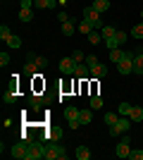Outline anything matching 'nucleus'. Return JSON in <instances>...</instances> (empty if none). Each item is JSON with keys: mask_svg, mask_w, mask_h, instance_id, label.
Here are the masks:
<instances>
[{"mask_svg": "<svg viewBox=\"0 0 143 160\" xmlns=\"http://www.w3.org/2000/svg\"><path fill=\"white\" fill-rule=\"evenodd\" d=\"M81 19H86V22L91 24V27H93V29H98V31H100V29L105 27V24L100 22V12H95V10H93L91 5L81 10Z\"/></svg>", "mask_w": 143, "mask_h": 160, "instance_id": "nucleus-1", "label": "nucleus"}, {"mask_svg": "<svg viewBox=\"0 0 143 160\" xmlns=\"http://www.w3.org/2000/svg\"><path fill=\"white\" fill-rule=\"evenodd\" d=\"M45 158V143L43 141H29V153L24 160H43Z\"/></svg>", "mask_w": 143, "mask_h": 160, "instance_id": "nucleus-2", "label": "nucleus"}, {"mask_svg": "<svg viewBox=\"0 0 143 160\" xmlns=\"http://www.w3.org/2000/svg\"><path fill=\"white\" fill-rule=\"evenodd\" d=\"M67 153H64V146L60 143H45V158L43 160H64Z\"/></svg>", "mask_w": 143, "mask_h": 160, "instance_id": "nucleus-3", "label": "nucleus"}, {"mask_svg": "<svg viewBox=\"0 0 143 160\" xmlns=\"http://www.w3.org/2000/svg\"><path fill=\"white\" fill-rule=\"evenodd\" d=\"M115 153H117V158H129V153H131V136L129 134H124L122 139H119Z\"/></svg>", "mask_w": 143, "mask_h": 160, "instance_id": "nucleus-4", "label": "nucleus"}, {"mask_svg": "<svg viewBox=\"0 0 143 160\" xmlns=\"http://www.w3.org/2000/svg\"><path fill=\"white\" fill-rule=\"evenodd\" d=\"M129 127H131V120L129 117H119V120L110 127V136H119V134H126L129 132Z\"/></svg>", "mask_w": 143, "mask_h": 160, "instance_id": "nucleus-5", "label": "nucleus"}, {"mask_svg": "<svg viewBox=\"0 0 143 160\" xmlns=\"http://www.w3.org/2000/svg\"><path fill=\"white\" fill-rule=\"evenodd\" d=\"M26 153H29V141H19V143H14V146L10 148V155L17 158V160L26 158Z\"/></svg>", "mask_w": 143, "mask_h": 160, "instance_id": "nucleus-6", "label": "nucleus"}, {"mask_svg": "<svg viewBox=\"0 0 143 160\" xmlns=\"http://www.w3.org/2000/svg\"><path fill=\"white\" fill-rule=\"evenodd\" d=\"M117 69H119V74H134V55L126 53L122 62H117Z\"/></svg>", "mask_w": 143, "mask_h": 160, "instance_id": "nucleus-7", "label": "nucleus"}, {"mask_svg": "<svg viewBox=\"0 0 143 160\" xmlns=\"http://www.w3.org/2000/svg\"><path fill=\"white\" fill-rule=\"evenodd\" d=\"M126 38H129V33H126V31H119V29H117V33L112 36V38H107L105 43H107V48L112 50V48H119V46H122V43H124Z\"/></svg>", "mask_w": 143, "mask_h": 160, "instance_id": "nucleus-8", "label": "nucleus"}, {"mask_svg": "<svg viewBox=\"0 0 143 160\" xmlns=\"http://www.w3.org/2000/svg\"><path fill=\"white\" fill-rule=\"evenodd\" d=\"M2 100H5L7 105L17 100V81H12V84H10V86L5 88V96H2Z\"/></svg>", "mask_w": 143, "mask_h": 160, "instance_id": "nucleus-9", "label": "nucleus"}, {"mask_svg": "<svg viewBox=\"0 0 143 160\" xmlns=\"http://www.w3.org/2000/svg\"><path fill=\"white\" fill-rule=\"evenodd\" d=\"M60 69L64 74H74V69H76V62L72 60V55H69V58H62L60 60Z\"/></svg>", "mask_w": 143, "mask_h": 160, "instance_id": "nucleus-10", "label": "nucleus"}, {"mask_svg": "<svg viewBox=\"0 0 143 160\" xmlns=\"http://www.w3.org/2000/svg\"><path fill=\"white\" fill-rule=\"evenodd\" d=\"M57 7V0H34V10H53Z\"/></svg>", "mask_w": 143, "mask_h": 160, "instance_id": "nucleus-11", "label": "nucleus"}, {"mask_svg": "<svg viewBox=\"0 0 143 160\" xmlns=\"http://www.w3.org/2000/svg\"><path fill=\"white\" fill-rule=\"evenodd\" d=\"M74 77H79V79H88V77H91V67L86 65V62L76 65V69H74Z\"/></svg>", "mask_w": 143, "mask_h": 160, "instance_id": "nucleus-12", "label": "nucleus"}, {"mask_svg": "<svg viewBox=\"0 0 143 160\" xmlns=\"http://www.w3.org/2000/svg\"><path fill=\"white\" fill-rule=\"evenodd\" d=\"M105 74H107V67H105V65H100V62L91 67V77H93V79H102Z\"/></svg>", "mask_w": 143, "mask_h": 160, "instance_id": "nucleus-13", "label": "nucleus"}, {"mask_svg": "<svg viewBox=\"0 0 143 160\" xmlns=\"http://www.w3.org/2000/svg\"><path fill=\"white\" fill-rule=\"evenodd\" d=\"M62 115H64V120H67V122H69V120H79V115H81V110H79V108H74V105H67Z\"/></svg>", "mask_w": 143, "mask_h": 160, "instance_id": "nucleus-14", "label": "nucleus"}, {"mask_svg": "<svg viewBox=\"0 0 143 160\" xmlns=\"http://www.w3.org/2000/svg\"><path fill=\"white\" fill-rule=\"evenodd\" d=\"M110 5H112V2H110V0H93V5H91V7H93V10H95V12H107V10H110Z\"/></svg>", "mask_w": 143, "mask_h": 160, "instance_id": "nucleus-15", "label": "nucleus"}, {"mask_svg": "<svg viewBox=\"0 0 143 160\" xmlns=\"http://www.w3.org/2000/svg\"><path fill=\"white\" fill-rule=\"evenodd\" d=\"M134 74H143V50L134 55Z\"/></svg>", "mask_w": 143, "mask_h": 160, "instance_id": "nucleus-16", "label": "nucleus"}, {"mask_svg": "<svg viewBox=\"0 0 143 160\" xmlns=\"http://www.w3.org/2000/svg\"><path fill=\"white\" fill-rule=\"evenodd\" d=\"M29 100H31V110H34V112H38V110L43 108V96L31 93V96H29Z\"/></svg>", "mask_w": 143, "mask_h": 160, "instance_id": "nucleus-17", "label": "nucleus"}, {"mask_svg": "<svg viewBox=\"0 0 143 160\" xmlns=\"http://www.w3.org/2000/svg\"><path fill=\"white\" fill-rule=\"evenodd\" d=\"M74 155H76V160H88L91 158V148L88 146H76Z\"/></svg>", "mask_w": 143, "mask_h": 160, "instance_id": "nucleus-18", "label": "nucleus"}, {"mask_svg": "<svg viewBox=\"0 0 143 160\" xmlns=\"http://www.w3.org/2000/svg\"><path fill=\"white\" fill-rule=\"evenodd\" d=\"M129 120H131V122H143V108H141V105H134V108H131Z\"/></svg>", "mask_w": 143, "mask_h": 160, "instance_id": "nucleus-19", "label": "nucleus"}, {"mask_svg": "<svg viewBox=\"0 0 143 160\" xmlns=\"http://www.w3.org/2000/svg\"><path fill=\"white\" fill-rule=\"evenodd\" d=\"M124 58H126V50H119V48H112V50H110V60L115 62V65H117V62H122Z\"/></svg>", "mask_w": 143, "mask_h": 160, "instance_id": "nucleus-20", "label": "nucleus"}, {"mask_svg": "<svg viewBox=\"0 0 143 160\" xmlns=\"http://www.w3.org/2000/svg\"><path fill=\"white\" fill-rule=\"evenodd\" d=\"M76 24H79V22H76ZM76 24H74V19L64 22V24H62V33H64V36H74L76 33Z\"/></svg>", "mask_w": 143, "mask_h": 160, "instance_id": "nucleus-21", "label": "nucleus"}, {"mask_svg": "<svg viewBox=\"0 0 143 160\" xmlns=\"http://www.w3.org/2000/svg\"><path fill=\"white\" fill-rule=\"evenodd\" d=\"M76 31L81 33V36H88V33L93 31V27H91L86 19H79V24H76Z\"/></svg>", "mask_w": 143, "mask_h": 160, "instance_id": "nucleus-22", "label": "nucleus"}, {"mask_svg": "<svg viewBox=\"0 0 143 160\" xmlns=\"http://www.w3.org/2000/svg\"><path fill=\"white\" fill-rule=\"evenodd\" d=\"M117 33V29L112 27V24H105V27L100 29V36H102V41H107V38H112V36H115Z\"/></svg>", "mask_w": 143, "mask_h": 160, "instance_id": "nucleus-23", "label": "nucleus"}, {"mask_svg": "<svg viewBox=\"0 0 143 160\" xmlns=\"http://www.w3.org/2000/svg\"><path fill=\"white\" fill-rule=\"evenodd\" d=\"M79 120H81V124H91V122H93V108H88V110H81Z\"/></svg>", "mask_w": 143, "mask_h": 160, "instance_id": "nucleus-24", "label": "nucleus"}, {"mask_svg": "<svg viewBox=\"0 0 143 160\" xmlns=\"http://www.w3.org/2000/svg\"><path fill=\"white\" fill-rule=\"evenodd\" d=\"M129 36H131V38H143V22H138V24H134V27H131Z\"/></svg>", "mask_w": 143, "mask_h": 160, "instance_id": "nucleus-25", "label": "nucleus"}, {"mask_svg": "<svg viewBox=\"0 0 143 160\" xmlns=\"http://www.w3.org/2000/svg\"><path fill=\"white\" fill-rule=\"evenodd\" d=\"M34 19V10H24L19 7V22H31Z\"/></svg>", "mask_w": 143, "mask_h": 160, "instance_id": "nucleus-26", "label": "nucleus"}, {"mask_svg": "<svg viewBox=\"0 0 143 160\" xmlns=\"http://www.w3.org/2000/svg\"><path fill=\"white\" fill-rule=\"evenodd\" d=\"M5 43H7V46H10V48H12V50H17V48H21V38H19V36H14V33H12V36H10V38L5 41Z\"/></svg>", "mask_w": 143, "mask_h": 160, "instance_id": "nucleus-27", "label": "nucleus"}, {"mask_svg": "<svg viewBox=\"0 0 143 160\" xmlns=\"http://www.w3.org/2000/svg\"><path fill=\"white\" fill-rule=\"evenodd\" d=\"M119 117H122L119 112H105V124H107V127H112V124H115Z\"/></svg>", "mask_w": 143, "mask_h": 160, "instance_id": "nucleus-28", "label": "nucleus"}, {"mask_svg": "<svg viewBox=\"0 0 143 160\" xmlns=\"http://www.w3.org/2000/svg\"><path fill=\"white\" fill-rule=\"evenodd\" d=\"M26 58H34V60H36V65L41 67V69H43V67H48V58H41V55H36V53H29Z\"/></svg>", "mask_w": 143, "mask_h": 160, "instance_id": "nucleus-29", "label": "nucleus"}, {"mask_svg": "<svg viewBox=\"0 0 143 160\" xmlns=\"http://www.w3.org/2000/svg\"><path fill=\"white\" fill-rule=\"evenodd\" d=\"M100 38H102V36H100V31H98V29H93V31L88 33V41L93 43V46H98V43H100Z\"/></svg>", "mask_w": 143, "mask_h": 160, "instance_id": "nucleus-30", "label": "nucleus"}, {"mask_svg": "<svg viewBox=\"0 0 143 160\" xmlns=\"http://www.w3.org/2000/svg\"><path fill=\"white\" fill-rule=\"evenodd\" d=\"M10 36H12V29L7 27V24H2V27H0V38H2V41H7Z\"/></svg>", "mask_w": 143, "mask_h": 160, "instance_id": "nucleus-31", "label": "nucleus"}, {"mask_svg": "<svg viewBox=\"0 0 143 160\" xmlns=\"http://www.w3.org/2000/svg\"><path fill=\"white\" fill-rule=\"evenodd\" d=\"M72 60H74L76 65H81V62H86V55H83L81 50H74V53H72Z\"/></svg>", "mask_w": 143, "mask_h": 160, "instance_id": "nucleus-32", "label": "nucleus"}, {"mask_svg": "<svg viewBox=\"0 0 143 160\" xmlns=\"http://www.w3.org/2000/svg\"><path fill=\"white\" fill-rule=\"evenodd\" d=\"M91 108H93V110H100L102 108V98L100 96H91Z\"/></svg>", "mask_w": 143, "mask_h": 160, "instance_id": "nucleus-33", "label": "nucleus"}, {"mask_svg": "<svg viewBox=\"0 0 143 160\" xmlns=\"http://www.w3.org/2000/svg\"><path fill=\"white\" fill-rule=\"evenodd\" d=\"M131 108H134L131 103H119V115H129V112H131Z\"/></svg>", "mask_w": 143, "mask_h": 160, "instance_id": "nucleus-34", "label": "nucleus"}, {"mask_svg": "<svg viewBox=\"0 0 143 160\" xmlns=\"http://www.w3.org/2000/svg\"><path fill=\"white\" fill-rule=\"evenodd\" d=\"M98 62H100V60H98V55H86V65H88V67L98 65Z\"/></svg>", "mask_w": 143, "mask_h": 160, "instance_id": "nucleus-35", "label": "nucleus"}, {"mask_svg": "<svg viewBox=\"0 0 143 160\" xmlns=\"http://www.w3.org/2000/svg\"><path fill=\"white\" fill-rule=\"evenodd\" d=\"M129 160H143V151H131Z\"/></svg>", "mask_w": 143, "mask_h": 160, "instance_id": "nucleus-36", "label": "nucleus"}, {"mask_svg": "<svg viewBox=\"0 0 143 160\" xmlns=\"http://www.w3.org/2000/svg\"><path fill=\"white\" fill-rule=\"evenodd\" d=\"M67 124H69V129H72V132H76V129L81 127V120H69Z\"/></svg>", "mask_w": 143, "mask_h": 160, "instance_id": "nucleus-37", "label": "nucleus"}, {"mask_svg": "<svg viewBox=\"0 0 143 160\" xmlns=\"http://www.w3.org/2000/svg\"><path fill=\"white\" fill-rule=\"evenodd\" d=\"M57 19H60V24H64V22H69L72 17H69V14L64 12V10H62V12H57Z\"/></svg>", "mask_w": 143, "mask_h": 160, "instance_id": "nucleus-38", "label": "nucleus"}, {"mask_svg": "<svg viewBox=\"0 0 143 160\" xmlns=\"http://www.w3.org/2000/svg\"><path fill=\"white\" fill-rule=\"evenodd\" d=\"M19 5L24 10H34V0H19Z\"/></svg>", "mask_w": 143, "mask_h": 160, "instance_id": "nucleus-39", "label": "nucleus"}, {"mask_svg": "<svg viewBox=\"0 0 143 160\" xmlns=\"http://www.w3.org/2000/svg\"><path fill=\"white\" fill-rule=\"evenodd\" d=\"M5 65H10V55H7V53H0V67H5Z\"/></svg>", "mask_w": 143, "mask_h": 160, "instance_id": "nucleus-40", "label": "nucleus"}, {"mask_svg": "<svg viewBox=\"0 0 143 160\" xmlns=\"http://www.w3.org/2000/svg\"><path fill=\"white\" fill-rule=\"evenodd\" d=\"M64 2H67V0H57V5H62V7H64Z\"/></svg>", "mask_w": 143, "mask_h": 160, "instance_id": "nucleus-41", "label": "nucleus"}]
</instances>
